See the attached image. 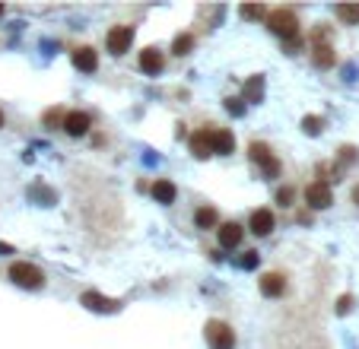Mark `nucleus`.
Returning a JSON list of instances; mask_svg holds the SVG:
<instances>
[{
    "mask_svg": "<svg viewBox=\"0 0 359 349\" xmlns=\"http://www.w3.org/2000/svg\"><path fill=\"white\" fill-rule=\"evenodd\" d=\"M268 25H270V32L286 38V42H296V38H299V19H296L292 10H274Z\"/></svg>",
    "mask_w": 359,
    "mask_h": 349,
    "instance_id": "1",
    "label": "nucleus"
},
{
    "mask_svg": "<svg viewBox=\"0 0 359 349\" xmlns=\"http://www.w3.org/2000/svg\"><path fill=\"white\" fill-rule=\"evenodd\" d=\"M10 280H13L17 286H23V289H42L45 286L42 270L32 267V264H25V260H19V264L10 267Z\"/></svg>",
    "mask_w": 359,
    "mask_h": 349,
    "instance_id": "2",
    "label": "nucleus"
},
{
    "mask_svg": "<svg viewBox=\"0 0 359 349\" xmlns=\"http://www.w3.org/2000/svg\"><path fill=\"white\" fill-rule=\"evenodd\" d=\"M210 349H235V330L226 321H207L204 327Z\"/></svg>",
    "mask_w": 359,
    "mask_h": 349,
    "instance_id": "3",
    "label": "nucleus"
},
{
    "mask_svg": "<svg viewBox=\"0 0 359 349\" xmlns=\"http://www.w3.org/2000/svg\"><path fill=\"white\" fill-rule=\"evenodd\" d=\"M305 203H309L312 210H327L331 203H334L331 184H327V181H312L309 188H305Z\"/></svg>",
    "mask_w": 359,
    "mask_h": 349,
    "instance_id": "4",
    "label": "nucleus"
},
{
    "mask_svg": "<svg viewBox=\"0 0 359 349\" xmlns=\"http://www.w3.org/2000/svg\"><path fill=\"white\" fill-rule=\"evenodd\" d=\"M248 153H251V159H254V162L264 168V174H268V178H276V174H280V162H276V156L270 153L268 143H251Z\"/></svg>",
    "mask_w": 359,
    "mask_h": 349,
    "instance_id": "5",
    "label": "nucleus"
},
{
    "mask_svg": "<svg viewBox=\"0 0 359 349\" xmlns=\"http://www.w3.org/2000/svg\"><path fill=\"white\" fill-rule=\"evenodd\" d=\"M131 42H134V29H131V25H115L109 32V51L115 58L127 54V51H131Z\"/></svg>",
    "mask_w": 359,
    "mask_h": 349,
    "instance_id": "6",
    "label": "nucleus"
},
{
    "mask_svg": "<svg viewBox=\"0 0 359 349\" xmlns=\"http://www.w3.org/2000/svg\"><path fill=\"white\" fill-rule=\"evenodd\" d=\"M92 127V117L86 115V111H70L67 117H64V131L70 133V137H83V133H89Z\"/></svg>",
    "mask_w": 359,
    "mask_h": 349,
    "instance_id": "7",
    "label": "nucleus"
},
{
    "mask_svg": "<svg viewBox=\"0 0 359 349\" xmlns=\"http://www.w3.org/2000/svg\"><path fill=\"white\" fill-rule=\"evenodd\" d=\"M248 225H251V232L258 235V238H264V235L274 232V213H270V210H254Z\"/></svg>",
    "mask_w": 359,
    "mask_h": 349,
    "instance_id": "8",
    "label": "nucleus"
},
{
    "mask_svg": "<svg viewBox=\"0 0 359 349\" xmlns=\"http://www.w3.org/2000/svg\"><path fill=\"white\" fill-rule=\"evenodd\" d=\"M153 197H156V203H175V197H178V188L172 181H168V178H156V181H153Z\"/></svg>",
    "mask_w": 359,
    "mask_h": 349,
    "instance_id": "9",
    "label": "nucleus"
},
{
    "mask_svg": "<svg viewBox=\"0 0 359 349\" xmlns=\"http://www.w3.org/2000/svg\"><path fill=\"white\" fill-rule=\"evenodd\" d=\"M210 146H213V153H219V156H229V153L235 150V137L229 131H210Z\"/></svg>",
    "mask_w": 359,
    "mask_h": 349,
    "instance_id": "10",
    "label": "nucleus"
},
{
    "mask_svg": "<svg viewBox=\"0 0 359 349\" xmlns=\"http://www.w3.org/2000/svg\"><path fill=\"white\" fill-rule=\"evenodd\" d=\"M261 292H264L268 299L283 295V292H286V276H280V273H264V276H261Z\"/></svg>",
    "mask_w": 359,
    "mask_h": 349,
    "instance_id": "11",
    "label": "nucleus"
},
{
    "mask_svg": "<svg viewBox=\"0 0 359 349\" xmlns=\"http://www.w3.org/2000/svg\"><path fill=\"white\" fill-rule=\"evenodd\" d=\"M162 67H166V58H162V51H156V48L140 51V70H143V74H159Z\"/></svg>",
    "mask_w": 359,
    "mask_h": 349,
    "instance_id": "12",
    "label": "nucleus"
},
{
    "mask_svg": "<svg viewBox=\"0 0 359 349\" xmlns=\"http://www.w3.org/2000/svg\"><path fill=\"white\" fill-rule=\"evenodd\" d=\"M74 64L83 70V74H96V67H99V54L92 48H76L74 51Z\"/></svg>",
    "mask_w": 359,
    "mask_h": 349,
    "instance_id": "13",
    "label": "nucleus"
},
{
    "mask_svg": "<svg viewBox=\"0 0 359 349\" xmlns=\"http://www.w3.org/2000/svg\"><path fill=\"white\" fill-rule=\"evenodd\" d=\"M83 305L89 308V311H118V308H121L115 299H105V295H99V292H86Z\"/></svg>",
    "mask_w": 359,
    "mask_h": 349,
    "instance_id": "14",
    "label": "nucleus"
},
{
    "mask_svg": "<svg viewBox=\"0 0 359 349\" xmlns=\"http://www.w3.org/2000/svg\"><path fill=\"white\" fill-rule=\"evenodd\" d=\"M242 241V225L239 223H223L219 225V245L223 248H235Z\"/></svg>",
    "mask_w": 359,
    "mask_h": 349,
    "instance_id": "15",
    "label": "nucleus"
},
{
    "mask_svg": "<svg viewBox=\"0 0 359 349\" xmlns=\"http://www.w3.org/2000/svg\"><path fill=\"white\" fill-rule=\"evenodd\" d=\"M191 153H194L197 159H207L210 153H213V146H210V131H207V127H204V131H197V133L191 137Z\"/></svg>",
    "mask_w": 359,
    "mask_h": 349,
    "instance_id": "16",
    "label": "nucleus"
},
{
    "mask_svg": "<svg viewBox=\"0 0 359 349\" xmlns=\"http://www.w3.org/2000/svg\"><path fill=\"white\" fill-rule=\"evenodd\" d=\"M312 60H315V67H331L334 64V48L318 42L315 48H312Z\"/></svg>",
    "mask_w": 359,
    "mask_h": 349,
    "instance_id": "17",
    "label": "nucleus"
},
{
    "mask_svg": "<svg viewBox=\"0 0 359 349\" xmlns=\"http://www.w3.org/2000/svg\"><path fill=\"white\" fill-rule=\"evenodd\" d=\"M217 210L213 207H197V213H194V225H197V229H213V225H217Z\"/></svg>",
    "mask_w": 359,
    "mask_h": 349,
    "instance_id": "18",
    "label": "nucleus"
},
{
    "mask_svg": "<svg viewBox=\"0 0 359 349\" xmlns=\"http://www.w3.org/2000/svg\"><path fill=\"white\" fill-rule=\"evenodd\" d=\"M264 99V76H251L245 83V102H261Z\"/></svg>",
    "mask_w": 359,
    "mask_h": 349,
    "instance_id": "19",
    "label": "nucleus"
},
{
    "mask_svg": "<svg viewBox=\"0 0 359 349\" xmlns=\"http://www.w3.org/2000/svg\"><path fill=\"white\" fill-rule=\"evenodd\" d=\"M337 16H340L343 23L356 25L359 23V3H340V7H337Z\"/></svg>",
    "mask_w": 359,
    "mask_h": 349,
    "instance_id": "20",
    "label": "nucleus"
},
{
    "mask_svg": "<svg viewBox=\"0 0 359 349\" xmlns=\"http://www.w3.org/2000/svg\"><path fill=\"white\" fill-rule=\"evenodd\" d=\"M194 48V35H175V42H172V51H175L178 58H182V54H188V51Z\"/></svg>",
    "mask_w": 359,
    "mask_h": 349,
    "instance_id": "21",
    "label": "nucleus"
},
{
    "mask_svg": "<svg viewBox=\"0 0 359 349\" xmlns=\"http://www.w3.org/2000/svg\"><path fill=\"white\" fill-rule=\"evenodd\" d=\"M239 13H242V19H261L264 16V7H254V3H245V7H239Z\"/></svg>",
    "mask_w": 359,
    "mask_h": 349,
    "instance_id": "22",
    "label": "nucleus"
},
{
    "mask_svg": "<svg viewBox=\"0 0 359 349\" xmlns=\"http://www.w3.org/2000/svg\"><path fill=\"white\" fill-rule=\"evenodd\" d=\"M302 131L318 137V133H321V117H302Z\"/></svg>",
    "mask_w": 359,
    "mask_h": 349,
    "instance_id": "23",
    "label": "nucleus"
},
{
    "mask_svg": "<svg viewBox=\"0 0 359 349\" xmlns=\"http://www.w3.org/2000/svg\"><path fill=\"white\" fill-rule=\"evenodd\" d=\"M226 111H229V115H245V105H242V99H226Z\"/></svg>",
    "mask_w": 359,
    "mask_h": 349,
    "instance_id": "24",
    "label": "nucleus"
},
{
    "mask_svg": "<svg viewBox=\"0 0 359 349\" xmlns=\"http://www.w3.org/2000/svg\"><path fill=\"white\" fill-rule=\"evenodd\" d=\"M258 251H245V258H242V267L245 270H254V267H258Z\"/></svg>",
    "mask_w": 359,
    "mask_h": 349,
    "instance_id": "25",
    "label": "nucleus"
},
{
    "mask_svg": "<svg viewBox=\"0 0 359 349\" xmlns=\"http://www.w3.org/2000/svg\"><path fill=\"white\" fill-rule=\"evenodd\" d=\"M290 200H292V188H280V191H276V203H280V207H290Z\"/></svg>",
    "mask_w": 359,
    "mask_h": 349,
    "instance_id": "26",
    "label": "nucleus"
},
{
    "mask_svg": "<svg viewBox=\"0 0 359 349\" xmlns=\"http://www.w3.org/2000/svg\"><path fill=\"white\" fill-rule=\"evenodd\" d=\"M356 156H359L356 146H343L340 150V162H356Z\"/></svg>",
    "mask_w": 359,
    "mask_h": 349,
    "instance_id": "27",
    "label": "nucleus"
},
{
    "mask_svg": "<svg viewBox=\"0 0 359 349\" xmlns=\"http://www.w3.org/2000/svg\"><path fill=\"white\" fill-rule=\"evenodd\" d=\"M353 308V295H340V302H337V315H347Z\"/></svg>",
    "mask_w": 359,
    "mask_h": 349,
    "instance_id": "28",
    "label": "nucleus"
},
{
    "mask_svg": "<svg viewBox=\"0 0 359 349\" xmlns=\"http://www.w3.org/2000/svg\"><path fill=\"white\" fill-rule=\"evenodd\" d=\"M61 121V109H48L45 111V124H58Z\"/></svg>",
    "mask_w": 359,
    "mask_h": 349,
    "instance_id": "29",
    "label": "nucleus"
},
{
    "mask_svg": "<svg viewBox=\"0 0 359 349\" xmlns=\"http://www.w3.org/2000/svg\"><path fill=\"white\" fill-rule=\"evenodd\" d=\"M353 200H356V207H359V184L353 188Z\"/></svg>",
    "mask_w": 359,
    "mask_h": 349,
    "instance_id": "30",
    "label": "nucleus"
},
{
    "mask_svg": "<svg viewBox=\"0 0 359 349\" xmlns=\"http://www.w3.org/2000/svg\"><path fill=\"white\" fill-rule=\"evenodd\" d=\"M0 127H3V111H0Z\"/></svg>",
    "mask_w": 359,
    "mask_h": 349,
    "instance_id": "31",
    "label": "nucleus"
},
{
    "mask_svg": "<svg viewBox=\"0 0 359 349\" xmlns=\"http://www.w3.org/2000/svg\"><path fill=\"white\" fill-rule=\"evenodd\" d=\"M0 16H3V7H0Z\"/></svg>",
    "mask_w": 359,
    "mask_h": 349,
    "instance_id": "32",
    "label": "nucleus"
}]
</instances>
